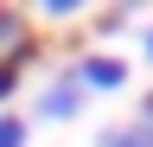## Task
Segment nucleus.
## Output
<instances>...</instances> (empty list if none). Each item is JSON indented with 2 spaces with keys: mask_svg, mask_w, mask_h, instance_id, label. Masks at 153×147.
I'll return each mask as SVG.
<instances>
[{
  "mask_svg": "<svg viewBox=\"0 0 153 147\" xmlns=\"http://www.w3.org/2000/svg\"><path fill=\"white\" fill-rule=\"evenodd\" d=\"M19 83H26V64H0V102H13Z\"/></svg>",
  "mask_w": 153,
  "mask_h": 147,
  "instance_id": "obj_8",
  "label": "nucleus"
},
{
  "mask_svg": "<svg viewBox=\"0 0 153 147\" xmlns=\"http://www.w3.org/2000/svg\"><path fill=\"white\" fill-rule=\"evenodd\" d=\"M70 77L83 83V96H115V90L128 83V58H115V51H76Z\"/></svg>",
  "mask_w": 153,
  "mask_h": 147,
  "instance_id": "obj_2",
  "label": "nucleus"
},
{
  "mask_svg": "<svg viewBox=\"0 0 153 147\" xmlns=\"http://www.w3.org/2000/svg\"><path fill=\"white\" fill-rule=\"evenodd\" d=\"M140 58H147V64H153V19H147V26H140Z\"/></svg>",
  "mask_w": 153,
  "mask_h": 147,
  "instance_id": "obj_9",
  "label": "nucleus"
},
{
  "mask_svg": "<svg viewBox=\"0 0 153 147\" xmlns=\"http://www.w3.org/2000/svg\"><path fill=\"white\" fill-rule=\"evenodd\" d=\"M32 58H45L38 19L19 13V7H0V64H26V70H32Z\"/></svg>",
  "mask_w": 153,
  "mask_h": 147,
  "instance_id": "obj_1",
  "label": "nucleus"
},
{
  "mask_svg": "<svg viewBox=\"0 0 153 147\" xmlns=\"http://www.w3.org/2000/svg\"><path fill=\"white\" fill-rule=\"evenodd\" d=\"M38 19L45 26H70V19H83V0H38Z\"/></svg>",
  "mask_w": 153,
  "mask_h": 147,
  "instance_id": "obj_6",
  "label": "nucleus"
},
{
  "mask_svg": "<svg viewBox=\"0 0 153 147\" xmlns=\"http://www.w3.org/2000/svg\"><path fill=\"white\" fill-rule=\"evenodd\" d=\"M76 109H83V83H76L70 64H64V70H51V77H45V90H38V102H32V115H38V122H70Z\"/></svg>",
  "mask_w": 153,
  "mask_h": 147,
  "instance_id": "obj_3",
  "label": "nucleus"
},
{
  "mask_svg": "<svg viewBox=\"0 0 153 147\" xmlns=\"http://www.w3.org/2000/svg\"><path fill=\"white\" fill-rule=\"evenodd\" d=\"M134 122H147V128H153V90L140 96V115H134Z\"/></svg>",
  "mask_w": 153,
  "mask_h": 147,
  "instance_id": "obj_10",
  "label": "nucleus"
},
{
  "mask_svg": "<svg viewBox=\"0 0 153 147\" xmlns=\"http://www.w3.org/2000/svg\"><path fill=\"white\" fill-rule=\"evenodd\" d=\"M96 147H153V128L147 122H115V128L96 134Z\"/></svg>",
  "mask_w": 153,
  "mask_h": 147,
  "instance_id": "obj_4",
  "label": "nucleus"
},
{
  "mask_svg": "<svg viewBox=\"0 0 153 147\" xmlns=\"http://www.w3.org/2000/svg\"><path fill=\"white\" fill-rule=\"evenodd\" d=\"M128 26H134V13H128V7H108V13H96V32H108V39H121Z\"/></svg>",
  "mask_w": 153,
  "mask_h": 147,
  "instance_id": "obj_7",
  "label": "nucleus"
},
{
  "mask_svg": "<svg viewBox=\"0 0 153 147\" xmlns=\"http://www.w3.org/2000/svg\"><path fill=\"white\" fill-rule=\"evenodd\" d=\"M0 147H32V115L0 109Z\"/></svg>",
  "mask_w": 153,
  "mask_h": 147,
  "instance_id": "obj_5",
  "label": "nucleus"
}]
</instances>
